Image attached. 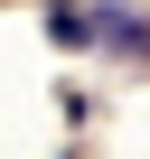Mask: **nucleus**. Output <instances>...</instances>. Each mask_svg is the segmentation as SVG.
Wrapping results in <instances>:
<instances>
[{"mask_svg": "<svg viewBox=\"0 0 150 159\" xmlns=\"http://www.w3.org/2000/svg\"><path fill=\"white\" fill-rule=\"evenodd\" d=\"M103 47H122V56H150V28H141L131 10H113V28H103Z\"/></svg>", "mask_w": 150, "mask_h": 159, "instance_id": "f03ea898", "label": "nucleus"}, {"mask_svg": "<svg viewBox=\"0 0 150 159\" xmlns=\"http://www.w3.org/2000/svg\"><path fill=\"white\" fill-rule=\"evenodd\" d=\"M47 38H56V47H94V38H103V28H94V19H85V10H56V19H47Z\"/></svg>", "mask_w": 150, "mask_h": 159, "instance_id": "f257e3e1", "label": "nucleus"}]
</instances>
